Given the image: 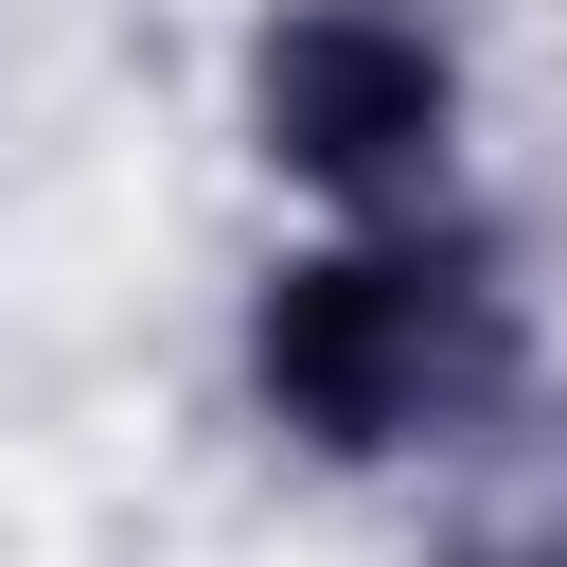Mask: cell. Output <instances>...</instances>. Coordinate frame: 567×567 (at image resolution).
<instances>
[{"mask_svg": "<svg viewBox=\"0 0 567 567\" xmlns=\"http://www.w3.org/2000/svg\"><path fill=\"white\" fill-rule=\"evenodd\" d=\"M230 408L301 478H408V496H443L514 408H549L532 248L478 195L301 213L230 284Z\"/></svg>", "mask_w": 567, "mask_h": 567, "instance_id": "1", "label": "cell"}, {"mask_svg": "<svg viewBox=\"0 0 567 567\" xmlns=\"http://www.w3.org/2000/svg\"><path fill=\"white\" fill-rule=\"evenodd\" d=\"M230 142L301 213L461 195V159H478V35H461V0H248Z\"/></svg>", "mask_w": 567, "mask_h": 567, "instance_id": "2", "label": "cell"}]
</instances>
